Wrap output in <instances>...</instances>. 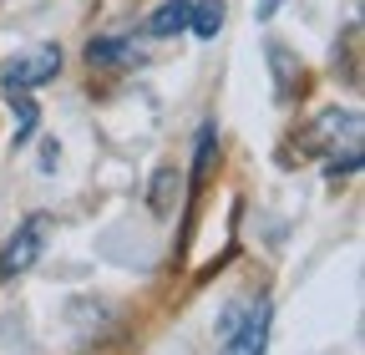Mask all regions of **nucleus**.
<instances>
[{"label":"nucleus","instance_id":"f257e3e1","mask_svg":"<svg viewBox=\"0 0 365 355\" xmlns=\"http://www.w3.org/2000/svg\"><path fill=\"white\" fill-rule=\"evenodd\" d=\"M46 234H51V218H46V213H31L26 224L11 234L6 254H0V279H16V274H26L31 264L41 259V249H46Z\"/></svg>","mask_w":365,"mask_h":355},{"label":"nucleus","instance_id":"f03ea898","mask_svg":"<svg viewBox=\"0 0 365 355\" xmlns=\"http://www.w3.org/2000/svg\"><path fill=\"white\" fill-rule=\"evenodd\" d=\"M56 71H61V51H56V46H31L26 56L6 61L0 86H6V92H31V86H46Z\"/></svg>","mask_w":365,"mask_h":355},{"label":"nucleus","instance_id":"7ed1b4c3","mask_svg":"<svg viewBox=\"0 0 365 355\" xmlns=\"http://www.w3.org/2000/svg\"><path fill=\"white\" fill-rule=\"evenodd\" d=\"M264 345H269V299H254L239 315V325L223 335V355H264Z\"/></svg>","mask_w":365,"mask_h":355},{"label":"nucleus","instance_id":"20e7f679","mask_svg":"<svg viewBox=\"0 0 365 355\" xmlns=\"http://www.w3.org/2000/svg\"><path fill=\"white\" fill-rule=\"evenodd\" d=\"M132 61H143V46H137V36H102V41H91L86 46V66H132Z\"/></svg>","mask_w":365,"mask_h":355},{"label":"nucleus","instance_id":"39448f33","mask_svg":"<svg viewBox=\"0 0 365 355\" xmlns=\"http://www.w3.org/2000/svg\"><path fill=\"white\" fill-rule=\"evenodd\" d=\"M269 66H274V92H279V102H289L299 86H304V66L289 46H269Z\"/></svg>","mask_w":365,"mask_h":355},{"label":"nucleus","instance_id":"423d86ee","mask_svg":"<svg viewBox=\"0 0 365 355\" xmlns=\"http://www.w3.org/2000/svg\"><path fill=\"white\" fill-rule=\"evenodd\" d=\"M193 153H198V158H193V178H188V183L203 188V183H208V173H213V163H218V127H213V122H203Z\"/></svg>","mask_w":365,"mask_h":355},{"label":"nucleus","instance_id":"0eeeda50","mask_svg":"<svg viewBox=\"0 0 365 355\" xmlns=\"http://www.w3.org/2000/svg\"><path fill=\"white\" fill-rule=\"evenodd\" d=\"M188 11H193V0H168V6L153 11L148 31H153V36H178V31H188Z\"/></svg>","mask_w":365,"mask_h":355},{"label":"nucleus","instance_id":"6e6552de","mask_svg":"<svg viewBox=\"0 0 365 355\" xmlns=\"http://www.w3.org/2000/svg\"><path fill=\"white\" fill-rule=\"evenodd\" d=\"M188 31L203 36V41H213L223 31V0H198V6L188 11Z\"/></svg>","mask_w":365,"mask_h":355},{"label":"nucleus","instance_id":"1a4fd4ad","mask_svg":"<svg viewBox=\"0 0 365 355\" xmlns=\"http://www.w3.org/2000/svg\"><path fill=\"white\" fill-rule=\"evenodd\" d=\"M11 97V112H16V143H26L31 132H36V117H41V107L31 102V92H6Z\"/></svg>","mask_w":365,"mask_h":355},{"label":"nucleus","instance_id":"9d476101","mask_svg":"<svg viewBox=\"0 0 365 355\" xmlns=\"http://www.w3.org/2000/svg\"><path fill=\"white\" fill-rule=\"evenodd\" d=\"M173 188H178V173L163 168V173L153 178V213H168V208H173Z\"/></svg>","mask_w":365,"mask_h":355}]
</instances>
